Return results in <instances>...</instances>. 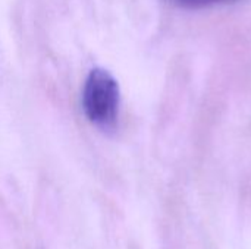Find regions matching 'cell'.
I'll return each mask as SVG.
<instances>
[{"mask_svg":"<svg viewBox=\"0 0 251 249\" xmlns=\"http://www.w3.org/2000/svg\"><path fill=\"white\" fill-rule=\"evenodd\" d=\"M171 3L187 7V9H199V7H207V6H215L219 3H228L232 0H169Z\"/></svg>","mask_w":251,"mask_h":249,"instance_id":"7a4b0ae2","label":"cell"},{"mask_svg":"<svg viewBox=\"0 0 251 249\" xmlns=\"http://www.w3.org/2000/svg\"><path fill=\"white\" fill-rule=\"evenodd\" d=\"M84 113L100 129H112L119 114V87L115 78L103 69H94L87 76L82 90Z\"/></svg>","mask_w":251,"mask_h":249,"instance_id":"6da1fadb","label":"cell"}]
</instances>
